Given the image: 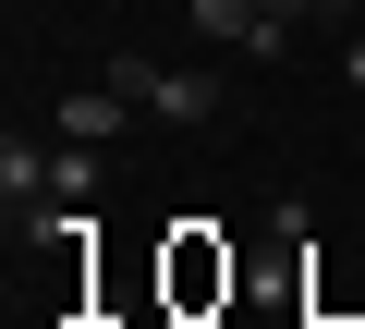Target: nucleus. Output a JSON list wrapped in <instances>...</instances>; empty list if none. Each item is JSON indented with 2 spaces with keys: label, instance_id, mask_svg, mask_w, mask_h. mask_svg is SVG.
<instances>
[{
  "label": "nucleus",
  "instance_id": "obj_6",
  "mask_svg": "<svg viewBox=\"0 0 365 329\" xmlns=\"http://www.w3.org/2000/svg\"><path fill=\"white\" fill-rule=\"evenodd\" d=\"M86 183H98V146L61 134V146H49V196H86Z\"/></svg>",
  "mask_w": 365,
  "mask_h": 329
},
{
  "label": "nucleus",
  "instance_id": "obj_5",
  "mask_svg": "<svg viewBox=\"0 0 365 329\" xmlns=\"http://www.w3.org/2000/svg\"><path fill=\"white\" fill-rule=\"evenodd\" d=\"M0 208H13V232H25L37 208H49V146H25V134L0 146Z\"/></svg>",
  "mask_w": 365,
  "mask_h": 329
},
{
  "label": "nucleus",
  "instance_id": "obj_7",
  "mask_svg": "<svg viewBox=\"0 0 365 329\" xmlns=\"http://www.w3.org/2000/svg\"><path fill=\"white\" fill-rule=\"evenodd\" d=\"M341 86H353V98H365V37H341Z\"/></svg>",
  "mask_w": 365,
  "mask_h": 329
},
{
  "label": "nucleus",
  "instance_id": "obj_4",
  "mask_svg": "<svg viewBox=\"0 0 365 329\" xmlns=\"http://www.w3.org/2000/svg\"><path fill=\"white\" fill-rule=\"evenodd\" d=\"M122 110H134L122 86H73V98L49 110V134H73V146H110V134H122Z\"/></svg>",
  "mask_w": 365,
  "mask_h": 329
},
{
  "label": "nucleus",
  "instance_id": "obj_1",
  "mask_svg": "<svg viewBox=\"0 0 365 329\" xmlns=\"http://www.w3.org/2000/svg\"><path fill=\"white\" fill-rule=\"evenodd\" d=\"M110 86H122L146 122H220V74H182V61H146V49H122V61H110Z\"/></svg>",
  "mask_w": 365,
  "mask_h": 329
},
{
  "label": "nucleus",
  "instance_id": "obj_3",
  "mask_svg": "<svg viewBox=\"0 0 365 329\" xmlns=\"http://www.w3.org/2000/svg\"><path fill=\"white\" fill-rule=\"evenodd\" d=\"M195 37H232V49H256V61L292 49V25L268 13V0H195Z\"/></svg>",
  "mask_w": 365,
  "mask_h": 329
},
{
  "label": "nucleus",
  "instance_id": "obj_2",
  "mask_svg": "<svg viewBox=\"0 0 365 329\" xmlns=\"http://www.w3.org/2000/svg\"><path fill=\"white\" fill-rule=\"evenodd\" d=\"M232 244H207V220H182L170 232V317H207V305H232Z\"/></svg>",
  "mask_w": 365,
  "mask_h": 329
}]
</instances>
